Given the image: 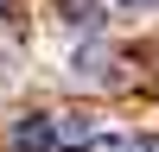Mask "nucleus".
Instances as JSON below:
<instances>
[{
  "label": "nucleus",
  "mask_w": 159,
  "mask_h": 152,
  "mask_svg": "<svg viewBox=\"0 0 159 152\" xmlns=\"http://www.w3.org/2000/svg\"><path fill=\"white\" fill-rule=\"evenodd\" d=\"M13 152H57L51 114H32V120H19V127H13Z\"/></svg>",
  "instance_id": "obj_2"
},
{
  "label": "nucleus",
  "mask_w": 159,
  "mask_h": 152,
  "mask_svg": "<svg viewBox=\"0 0 159 152\" xmlns=\"http://www.w3.org/2000/svg\"><path fill=\"white\" fill-rule=\"evenodd\" d=\"M115 13H159V0H108Z\"/></svg>",
  "instance_id": "obj_5"
},
{
  "label": "nucleus",
  "mask_w": 159,
  "mask_h": 152,
  "mask_svg": "<svg viewBox=\"0 0 159 152\" xmlns=\"http://www.w3.org/2000/svg\"><path fill=\"white\" fill-rule=\"evenodd\" d=\"M0 6H7V0H0Z\"/></svg>",
  "instance_id": "obj_6"
},
{
  "label": "nucleus",
  "mask_w": 159,
  "mask_h": 152,
  "mask_svg": "<svg viewBox=\"0 0 159 152\" xmlns=\"http://www.w3.org/2000/svg\"><path fill=\"white\" fill-rule=\"evenodd\" d=\"M51 133H57V152H89L108 139V120L89 108H64V114H51Z\"/></svg>",
  "instance_id": "obj_1"
},
{
  "label": "nucleus",
  "mask_w": 159,
  "mask_h": 152,
  "mask_svg": "<svg viewBox=\"0 0 159 152\" xmlns=\"http://www.w3.org/2000/svg\"><path fill=\"white\" fill-rule=\"evenodd\" d=\"M108 152H159V139H108Z\"/></svg>",
  "instance_id": "obj_4"
},
{
  "label": "nucleus",
  "mask_w": 159,
  "mask_h": 152,
  "mask_svg": "<svg viewBox=\"0 0 159 152\" xmlns=\"http://www.w3.org/2000/svg\"><path fill=\"white\" fill-rule=\"evenodd\" d=\"M96 6H102V0H57V13H64V19H76V25H83Z\"/></svg>",
  "instance_id": "obj_3"
}]
</instances>
